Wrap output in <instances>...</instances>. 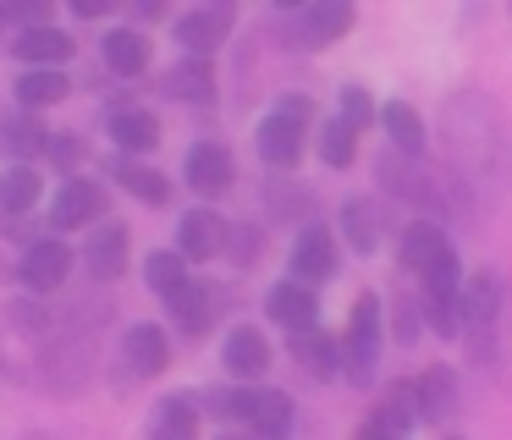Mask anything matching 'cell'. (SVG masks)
<instances>
[{"mask_svg": "<svg viewBox=\"0 0 512 440\" xmlns=\"http://www.w3.org/2000/svg\"><path fill=\"white\" fill-rule=\"evenodd\" d=\"M446 160L468 187H485V193L512 187V143L501 138V110L479 88H463L446 105Z\"/></svg>", "mask_w": 512, "mask_h": 440, "instance_id": "cell-1", "label": "cell"}, {"mask_svg": "<svg viewBox=\"0 0 512 440\" xmlns=\"http://www.w3.org/2000/svg\"><path fill=\"white\" fill-rule=\"evenodd\" d=\"M380 347H386V303L375 292L353 297V314H347V336L336 341L342 352V374L353 391H369L380 380Z\"/></svg>", "mask_w": 512, "mask_h": 440, "instance_id": "cell-2", "label": "cell"}, {"mask_svg": "<svg viewBox=\"0 0 512 440\" xmlns=\"http://www.w3.org/2000/svg\"><path fill=\"white\" fill-rule=\"evenodd\" d=\"M72 264H78V253H72L61 237H34L23 248V259H17V281H23L28 297H50V292L67 286Z\"/></svg>", "mask_w": 512, "mask_h": 440, "instance_id": "cell-3", "label": "cell"}, {"mask_svg": "<svg viewBox=\"0 0 512 440\" xmlns=\"http://www.w3.org/2000/svg\"><path fill=\"white\" fill-rule=\"evenodd\" d=\"M287 264H292V281L298 286H325L336 270H342V242L331 237V231L320 226V220H309V226L292 237V253H287Z\"/></svg>", "mask_w": 512, "mask_h": 440, "instance_id": "cell-4", "label": "cell"}, {"mask_svg": "<svg viewBox=\"0 0 512 440\" xmlns=\"http://www.w3.org/2000/svg\"><path fill=\"white\" fill-rule=\"evenodd\" d=\"M303 132H309V121H298V116H287V110H265L259 116V127H254V149H259V160L270 165V171H298V160H303Z\"/></svg>", "mask_w": 512, "mask_h": 440, "instance_id": "cell-5", "label": "cell"}, {"mask_svg": "<svg viewBox=\"0 0 512 440\" xmlns=\"http://www.w3.org/2000/svg\"><path fill=\"white\" fill-rule=\"evenodd\" d=\"M105 220V187L89 176H67L50 198V226L56 231H89Z\"/></svg>", "mask_w": 512, "mask_h": 440, "instance_id": "cell-6", "label": "cell"}, {"mask_svg": "<svg viewBox=\"0 0 512 440\" xmlns=\"http://www.w3.org/2000/svg\"><path fill=\"white\" fill-rule=\"evenodd\" d=\"M232 28H237L232 6H193V11L177 17V44H182V55H193V61H210V55L232 39Z\"/></svg>", "mask_w": 512, "mask_h": 440, "instance_id": "cell-7", "label": "cell"}, {"mask_svg": "<svg viewBox=\"0 0 512 440\" xmlns=\"http://www.w3.org/2000/svg\"><path fill=\"white\" fill-rule=\"evenodd\" d=\"M226 226H232V220L210 204L188 209V215L177 220V259L182 264H210L215 253L226 248Z\"/></svg>", "mask_w": 512, "mask_h": 440, "instance_id": "cell-8", "label": "cell"}, {"mask_svg": "<svg viewBox=\"0 0 512 440\" xmlns=\"http://www.w3.org/2000/svg\"><path fill=\"white\" fill-rule=\"evenodd\" d=\"M12 55L23 61V72H34V66H50V72H61V66L78 55V39H72L67 28H56V22H39V28L12 33Z\"/></svg>", "mask_w": 512, "mask_h": 440, "instance_id": "cell-9", "label": "cell"}, {"mask_svg": "<svg viewBox=\"0 0 512 440\" xmlns=\"http://www.w3.org/2000/svg\"><path fill=\"white\" fill-rule=\"evenodd\" d=\"M182 176H188V187L199 198H221L226 187H232V176H237V160H232V149L226 143H193L188 154H182Z\"/></svg>", "mask_w": 512, "mask_h": 440, "instance_id": "cell-10", "label": "cell"}, {"mask_svg": "<svg viewBox=\"0 0 512 440\" xmlns=\"http://www.w3.org/2000/svg\"><path fill=\"white\" fill-rule=\"evenodd\" d=\"M83 264H89L94 281H116V275H127V264H133V237H127L122 220H100V226H89Z\"/></svg>", "mask_w": 512, "mask_h": 440, "instance_id": "cell-11", "label": "cell"}, {"mask_svg": "<svg viewBox=\"0 0 512 440\" xmlns=\"http://www.w3.org/2000/svg\"><path fill=\"white\" fill-rule=\"evenodd\" d=\"M122 363L133 380H160V374L171 369V336L160 325H127L122 330Z\"/></svg>", "mask_w": 512, "mask_h": 440, "instance_id": "cell-12", "label": "cell"}, {"mask_svg": "<svg viewBox=\"0 0 512 440\" xmlns=\"http://www.w3.org/2000/svg\"><path fill=\"white\" fill-rule=\"evenodd\" d=\"M215 303H221V292H215L210 281H199V275H188V281H182L177 292L166 297V308H171V325H177L188 341L210 336V325H215Z\"/></svg>", "mask_w": 512, "mask_h": 440, "instance_id": "cell-13", "label": "cell"}, {"mask_svg": "<svg viewBox=\"0 0 512 440\" xmlns=\"http://www.w3.org/2000/svg\"><path fill=\"white\" fill-rule=\"evenodd\" d=\"M243 429H254V440H287L298 429V407L292 396L265 391V385H248V402H243Z\"/></svg>", "mask_w": 512, "mask_h": 440, "instance_id": "cell-14", "label": "cell"}, {"mask_svg": "<svg viewBox=\"0 0 512 440\" xmlns=\"http://www.w3.org/2000/svg\"><path fill=\"white\" fill-rule=\"evenodd\" d=\"M446 253H457L452 237H446V226H435V220H408V226H402L397 259H402V270H408V275H430Z\"/></svg>", "mask_w": 512, "mask_h": 440, "instance_id": "cell-15", "label": "cell"}, {"mask_svg": "<svg viewBox=\"0 0 512 440\" xmlns=\"http://www.w3.org/2000/svg\"><path fill=\"white\" fill-rule=\"evenodd\" d=\"M45 149H50V127L34 110H6L0 116V154H6V165H34Z\"/></svg>", "mask_w": 512, "mask_h": 440, "instance_id": "cell-16", "label": "cell"}, {"mask_svg": "<svg viewBox=\"0 0 512 440\" xmlns=\"http://www.w3.org/2000/svg\"><path fill=\"white\" fill-rule=\"evenodd\" d=\"M221 363H226V374H232V385L237 380H259V374L270 369L265 330H259V325H232V330H226V341H221Z\"/></svg>", "mask_w": 512, "mask_h": 440, "instance_id": "cell-17", "label": "cell"}, {"mask_svg": "<svg viewBox=\"0 0 512 440\" xmlns=\"http://www.w3.org/2000/svg\"><path fill=\"white\" fill-rule=\"evenodd\" d=\"M413 385V413H419V424H452L457 413V380L446 363H430V369L419 374Z\"/></svg>", "mask_w": 512, "mask_h": 440, "instance_id": "cell-18", "label": "cell"}, {"mask_svg": "<svg viewBox=\"0 0 512 440\" xmlns=\"http://www.w3.org/2000/svg\"><path fill=\"white\" fill-rule=\"evenodd\" d=\"M287 352H292V363H298L303 374H314V380H336V374H342V352H336V336L325 325L292 330Z\"/></svg>", "mask_w": 512, "mask_h": 440, "instance_id": "cell-19", "label": "cell"}, {"mask_svg": "<svg viewBox=\"0 0 512 440\" xmlns=\"http://www.w3.org/2000/svg\"><path fill=\"white\" fill-rule=\"evenodd\" d=\"M265 314L292 336V330L320 325V297H314L309 286H298V281H276V286L265 292Z\"/></svg>", "mask_w": 512, "mask_h": 440, "instance_id": "cell-20", "label": "cell"}, {"mask_svg": "<svg viewBox=\"0 0 512 440\" xmlns=\"http://www.w3.org/2000/svg\"><path fill=\"white\" fill-rule=\"evenodd\" d=\"M105 132H111V143L127 154V160H144V154L160 143V116L155 110H138V105H122V110H111Z\"/></svg>", "mask_w": 512, "mask_h": 440, "instance_id": "cell-21", "label": "cell"}, {"mask_svg": "<svg viewBox=\"0 0 512 440\" xmlns=\"http://www.w3.org/2000/svg\"><path fill=\"white\" fill-rule=\"evenodd\" d=\"M380 237H386V209H380V198H364L353 193L342 204V242L353 253H375Z\"/></svg>", "mask_w": 512, "mask_h": 440, "instance_id": "cell-22", "label": "cell"}, {"mask_svg": "<svg viewBox=\"0 0 512 440\" xmlns=\"http://www.w3.org/2000/svg\"><path fill=\"white\" fill-rule=\"evenodd\" d=\"M100 61L116 77H144L149 72V33L144 28H111L100 39Z\"/></svg>", "mask_w": 512, "mask_h": 440, "instance_id": "cell-23", "label": "cell"}, {"mask_svg": "<svg viewBox=\"0 0 512 440\" xmlns=\"http://www.w3.org/2000/svg\"><path fill=\"white\" fill-rule=\"evenodd\" d=\"M149 440H199V402L188 391L160 396L149 413Z\"/></svg>", "mask_w": 512, "mask_h": 440, "instance_id": "cell-24", "label": "cell"}, {"mask_svg": "<svg viewBox=\"0 0 512 440\" xmlns=\"http://www.w3.org/2000/svg\"><path fill=\"white\" fill-rule=\"evenodd\" d=\"M111 176H116V187H122V193L144 198L149 209L171 204V182H166V171H155L149 160H127V154H116V160H111Z\"/></svg>", "mask_w": 512, "mask_h": 440, "instance_id": "cell-25", "label": "cell"}, {"mask_svg": "<svg viewBox=\"0 0 512 440\" xmlns=\"http://www.w3.org/2000/svg\"><path fill=\"white\" fill-rule=\"evenodd\" d=\"M160 88H166V99H182V105H210L215 99V66L182 55V61L160 77Z\"/></svg>", "mask_w": 512, "mask_h": 440, "instance_id": "cell-26", "label": "cell"}, {"mask_svg": "<svg viewBox=\"0 0 512 440\" xmlns=\"http://www.w3.org/2000/svg\"><path fill=\"white\" fill-rule=\"evenodd\" d=\"M12 94H17V110H45V105H61V99L72 94V77L67 72H50V66H34V72H17V83H12Z\"/></svg>", "mask_w": 512, "mask_h": 440, "instance_id": "cell-27", "label": "cell"}, {"mask_svg": "<svg viewBox=\"0 0 512 440\" xmlns=\"http://www.w3.org/2000/svg\"><path fill=\"white\" fill-rule=\"evenodd\" d=\"M369 424H380L386 435L408 440V429L419 424V413H413V385H408V380H391L386 391L375 396V413H369Z\"/></svg>", "mask_w": 512, "mask_h": 440, "instance_id": "cell-28", "label": "cell"}, {"mask_svg": "<svg viewBox=\"0 0 512 440\" xmlns=\"http://www.w3.org/2000/svg\"><path fill=\"white\" fill-rule=\"evenodd\" d=\"M375 116H380V127H386V138H391L397 154H424V116L408 105V99H391V105H380Z\"/></svg>", "mask_w": 512, "mask_h": 440, "instance_id": "cell-29", "label": "cell"}, {"mask_svg": "<svg viewBox=\"0 0 512 440\" xmlns=\"http://www.w3.org/2000/svg\"><path fill=\"white\" fill-rule=\"evenodd\" d=\"M39 193H45V182H39L34 165H6L0 171V215H28L39 204Z\"/></svg>", "mask_w": 512, "mask_h": 440, "instance_id": "cell-30", "label": "cell"}, {"mask_svg": "<svg viewBox=\"0 0 512 440\" xmlns=\"http://www.w3.org/2000/svg\"><path fill=\"white\" fill-rule=\"evenodd\" d=\"M265 209L276 226H298V220H309V193L303 187H292L287 176H276V182L265 187Z\"/></svg>", "mask_w": 512, "mask_h": 440, "instance_id": "cell-31", "label": "cell"}, {"mask_svg": "<svg viewBox=\"0 0 512 440\" xmlns=\"http://www.w3.org/2000/svg\"><path fill=\"white\" fill-rule=\"evenodd\" d=\"M353 154H358V132L347 127V121L325 116L320 121V160L331 165V171H347V165H353Z\"/></svg>", "mask_w": 512, "mask_h": 440, "instance_id": "cell-32", "label": "cell"}, {"mask_svg": "<svg viewBox=\"0 0 512 440\" xmlns=\"http://www.w3.org/2000/svg\"><path fill=\"white\" fill-rule=\"evenodd\" d=\"M188 275H193V270L177 259V248H155V253H144V281L155 286L160 297H171L182 281H188Z\"/></svg>", "mask_w": 512, "mask_h": 440, "instance_id": "cell-33", "label": "cell"}, {"mask_svg": "<svg viewBox=\"0 0 512 440\" xmlns=\"http://www.w3.org/2000/svg\"><path fill=\"white\" fill-rule=\"evenodd\" d=\"M6 319H12V330H23V336H56V308H45L28 292L6 303Z\"/></svg>", "mask_w": 512, "mask_h": 440, "instance_id": "cell-34", "label": "cell"}, {"mask_svg": "<svg viewBox=\"0 0 512 440\" xmlns=\"http://www.w3.org/2000/svg\"><path fill=\"white\" fill-rule=\"evenodd\" d=\"M336 121H347L353 132H364L369 121H375V99H369L364 83H347L342 88V105H336Z\"/></svg>", "mask_w": 512, "mask_h": 440, "instance_id": "cell-35", "label": "cell"}, {"mask_svg": "<svg viewBox=\"0 0 512 440\" xmlns=\"http://www.w3.org/2000/svg\"><path fill=\"white\" fill-rule=\"evenodd\" d=\"M419 286H424V297H457V286H463V259L446 253L430 275H419Z\"/></svg>", "mask_w": 512, "mask_h": 440, "instance_id": "cell-36", "label": "cell"}, {"mask_svg": "<svg viewBox=\"0 0 512 440\" xmlns=\"http://www.w3.org/2000/svg\"><path fill=\"white\" fill-rule=\"evenodd\" d=\"M419 319L441 341H452L457 336V297H419Z\"/></svg>", "mask_w": 512, "mask_h": 440, "instance_id": "cell-37", "label": "cell"}, {"mask_svg": "<svg viewBox=\"0 0 512 440\" xmlns=\"http://www.w3.org/2000/svg\"><path fill=\"white\" fill-rule=\"evenodd\" d=\"M259 226H226V248L221 253H232V264L237 270H254V259H259Z\"/></svg>", "mask_w": 512, "mask_h": 440, "instance_id": "cell-38", "label": "cell"}, {"mask_svg": "<svg viewBox=\"0 0 512 440\" xmlns=\"http://www.w3.org/2000/svg\"><path fill=\"white\" fill-rule=\"evenodd\" d=\"M391 336H397L402 341V347H413V341H419L424 336V319H419V303H408V297H402V303L397 308H391Z\"/></svg>", "mask_w": 512, "mask_h": 440, "instance_id": "cell-39", "label": "cell"}, {"mask_svg": "<svg viewBox=\"0 0 512 440\" xmlns=\"http://www.w3.org/2000/svg\"><path fill=\"white\" fill-rule=\"evenodd\" d=\"M45 154H50L56 165H67V171H72V165L83 160V143H78V138H50V149H45Z\"/></svg>", "mask_w": 512, "mask_h": 440, "instance_id": "cell-40", "label": "cell"}, {"mask_svg": "<svg viewBox=\"0 0 512 440\" xmlns=\"http://www.w3.org/2000/svg\"><path fill=\"white\" fill-rule=\"evenodd\" d=\"M111 6H116V0H72V17L94 22V17H111Z\"/></svg>", "mask_w": 512, "mask_h": 440, "instance_id": "cell-41", "label": "cell"}, {"mask_svg": "<svg viewBox=\"0 0 512 440\" xmlns=\"http://www.w3.org/2000/svg\"><path fill=\"white\" fill-rule=\"evenodd\" d=\"M501 325L512 330V292H501ZM496 369H507V380H512V347H507V358H501Z\"/></svg>", "mask_w": 512, "mask_h": 440, "instance_id": "cell-42", "label": "cell"}, {"mask_svg": "<svg viewBox=\"0 0 512 440\" xmlns=\"http://www.w3.org/2000/svg\"><path fill=\"white\" fill-rule=\"evenodd\" d=\"M353 440H397V435H386V429H380V424H369V418H364V424H358V435Z\"/></svg>", "mask_w": 512, "mask_h": 440, "instance_id": "cell-43", "label": "cell"}, {"mask_svg": "<svg viewBox=\"0 0 512 440\" xmlns=\"http://www.w3.org/2000/svg\"><path fill=\"white\" fill-rule=\"evenodd\" d=\"M133 17H138V22H155V17H166V11H160L155 0H149V6H133Z\"/></svg>", "mask_w": 512, "mask_h": 440, "instance_id": "cell-44", "label": "cell"}, {"mask_svg": "<svg viewBox=\"0 0 512 440\" xmlns=\"http://www.w3.org/2000/svg\"><path fill=\"white\" fill-rule=\"evenodd\" d=\"M221 440H237V435H221Z\"/></svg>", "mask_w": 512, "mask_h": 440, "instance_id": "cell-45", "label": "cell"}, {"mask_svg": "<svg viewBox=\"0 0 512 440\" xmlns=\"http://www.w3.org/2000/svg\"><path fill=\"white\" fill-rule=\"evenodd\" d=\"M446 440H457V435H446Z\"/></svg>", "mask_w": 512, "mask_h": 440, "instance_id": "cell-46", "label": "cell"}]
</instances>
